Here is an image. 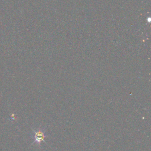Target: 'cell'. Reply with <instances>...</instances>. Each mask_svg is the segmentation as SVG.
<instances>
[{
  "label": "cell",
  "mask_w": 151,
  "mask_h": 151,
  "mask_svg": "<svg viewBox=\"0 0 151 151\" xmlns=\"http://www.w3.org/2000/svg\"><path fill=\"white\" fill-rule=\"evenodd\" d=\"M34 132V139L33 143H37L40 144L41 142H44V138L45 137V131L43 129H38L36 131L33 130Z\"/></svg>",
  "instance_id": "obj_1"
}]
</instances>
